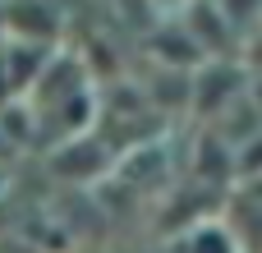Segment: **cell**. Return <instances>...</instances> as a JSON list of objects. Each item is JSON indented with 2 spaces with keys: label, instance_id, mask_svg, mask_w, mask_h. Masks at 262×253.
Masks as SVG:
<instances>
[{
  "label": "cell",
  "instance_id": "cell-1",
  "mask_svg": "<svg viewBox=\"0 0 262 253\" xmlns=\"http://www.w3.org/2000/svg\"><path fill=\"white\" fill-rule=\"evenodd\" d=\"M170 253H244V244L230 230V221H198L170 240Z\"/></svg>",
  "mask_w": 262,
  "mask_h": 253
},
{
  "label": "cell",
  "instance_id": "cell-2",
  "mask_svg": "<svg viewBox=\"0 0 262 253\" xmlns=\"http://www.w3.org/2000/svg\"><path fill=\"white\" fill-rule=\"evenodd\" d=\"M212 5L226 14V23H249L253 9H258V0H212Z\"/></svg>",
  "mask_w": 262,
  "mask_h": 253
},
{
  "label": "cell",
  "instance_id": "cell-3",
  "mask_svg": "<svg viewBox=\"0 0 262 253\" xmlns=\"http://www.w3.org/2000/svg\"><path fill=\"white\" fill-rule=\"evenodd\" d=\"M5 189H9V175H5V166H0V194H5Z\"/></svg>",
  "mask_w": 262,
  "mask_h": 253
}]
</instances>
